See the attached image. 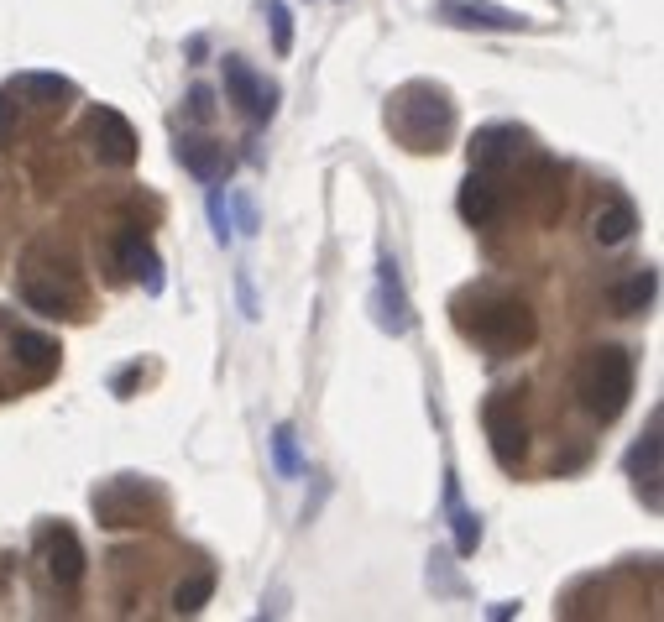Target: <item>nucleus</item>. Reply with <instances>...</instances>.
I'll use <instances>...</instances> for the list:
<instances>
[{
	"label": "nucleus",
	"instance_id": "1",
	"mask_svg": "<svg viewBox=\"0 0 664 622\" xmlns=\"http://www.w3.org/2000/svg\"><path fill=\"white\" fill-rule=\"evenodd\" d=\"M387 126H393V131H398L414 152H440V147L450 142L455 110H450V100L440 95V89H429V84H408L403 95L393 100V110H387Z\"/></svg>",
	"mask_w": 664,
	"mask_h": 622
},
{
	"label": "nucleus",
	"instance_id": "2",
	"mask_svg": "<svg viewBox=\"0 0 664 622\" xmlns=\"http://www.w3.org/2000/svg\"><path fill=\"white\" fill-rule=\"evenodd\" d=\"M633 398V356L623 345H602V351H591L586 372H581V403L597 424H612L617 413L628 408Z\"/></svg>",
	"mask_w": 664,
	"mask_h": 622
},
{
	"label": "nucleus",
	"instance_id": "3",
	"mask_svg": "<svg viewBox=\"0 0 664 622\" xmlns=\"http://www.w3.org/2000/svg\"><path fill=\"white\" fill-rule=\"evenodd\" d=\"M471 335L487 345V351H497V356H508V351H523V345L534 340V314L518 304V298H497V304L476 319L471 325Z\"/></svg>",
	"mask_w": 664,
	"mask_h": 622
},
{
	"label": "nucleus",
	"instance_id": "4",
	"mask_svg": "<svg viewBox=\"0 0 664 622\" xmlns=\"http://www.w3.org/2000/svg\"><path fill=\"white\" fill-rule=\"evenodd\" d=\"M487 440H492V455H497L502 471L523 466V455H529V434H523V419H518L513 398H492L487 403Z\"/></svg>",
	"mask_w": 664,
	"mask_h": 622
},
{
	"label": "nucleus",
	"instance_id": "5",
	"mask_svg": "<svg viewBox=\"0 0 664 622\" xmlns=\"http://www.w3.org/2000/svg\"><path fill=\"white\" fill-rule=\"evenodd\" d=\"M225 95H231V105L241 115H251V121H272V110H278V84L257 79L241 58H225Z\"/></svg>",
	"mask_w": 664,
	"mask_h": 622
},
{
	"label": "nucleus",
	"instance_id": "6",
	"mask_svg": "<svg viewBox=\"0 0 664 622\" xmlns=\"http://www.w3.org/2000/svg\"><path fill=\"white\" fill-rule=\"evenodd\" d=\"M89 136H95L100 163H110V168H131L136 163V131H131V121L121 110L95 105V115H89Z\"/></svg>",
	"mask_w": 664,
	"mask_h": 622
},
{
	"label": "nucleus",
	"instance_id": "7",
	"mask_svg": "<svg viewBox=\"0 0 664 622\" xmlns=\"http://www.w3.org/2000/svg\"><path fill=\"white\" fill-rule=\"evenodd\" d=\"M440 21H450V27H471V32H518V27H529L518 11L492 6V0H445Z\"/></svg>",
	"mask_w": 664,
	"mask_h": 622
},
{
	"label": "nucleus",
	"instance_id": "8",
	"mask_svg": "<svg viewBox=\"0 0 664 622\" xmlns=\"http://www.w3.org/2000/svg\"><path fill=\"white\" fill-rule=\"evenodd\" d=\"M382 283L372 293V314H377V330L387 335H408L414 330V309H408V298H403V283H398V262L393 257H382Z\"/></svg>",
	"mask_w": 664,
	"mask_h": 622
},
{
	"label": "nucleus",
	"instance_id": "9",
	"mask_svg": "<svg viewBox=\"0 0 664 622\" xmlns=\"http://www.w3.org/2000/svg\"><path fill=\"white\" fill-rule=\"evenodd\" d=\"M116 257H121L126 278H136L147 293H163V257H157V246L142 236V230H126L116 241Z\"/></svg>",
	"mask_w": 664,
	"mask_h": 622
},
{
	"label": "nucleus",
	"instance_id": "10",
	"mask_svg": "<svg viewBox=\"0 0 664 622\" xmlns=\"http://www.w3.org/2000/svg\"><path fill=\"white\" fill-rule=\"evenodd\" d=\"M178 163L189 168L199 183H225V173H231V152H225L220 142H204V136H183Z\"/></svg>",
	"mask_w": 664,
	"mask_h": 622
},
{
	"label": "nucleus",
	"instance_id": "11",
	"mask_svg": "<svg viewBox=\"0 0 664 622\" xmlns=\"http://www.w3.org/2000/svg\"><path fill=\"white\" fill-rule=\"evenodd\" d=\"M659 413H654V424H649V434H644V445H633V455H628V476L638 481V492L649 497V508L659 513Z\"/></svg>",
	"mask_w": 664,
	"mask_h": 622
},
{
	"label": "nucleus",
	"instance_id": "12",
	"mask_svg": "<svg viewBox=\"0 0 664 622\" xmlns=\"http://www.w3.org/2000/svg\"><path fill=\"white\" fill-rule=\"evenodd\" d=\"M48 570L58 586H79L84 581V544L74 539V528H53L48 534Z\"/></svg>",
	"mask_w": 664,
	"mask_h": 622
},
{
	"label": "nucleus",
	"instance_id": "13",
	"mask_svg": "<svg viewBox=\"0 0 664 622\" xmlns=\"http://www.w3.org/2000/svg\"><path fill=\"white\" fill-rule=\"evenodd\" d=\"M11 356H16V366H27L32 377H48L53 366H58V340L32 335V330H16L11 335Z\"/></svg>",
	"mask_w": 664,
	"mask_h": 622
},
{
	"label": "nucleus",
	"instance_id": "14",
	"mask_svg": "<svg viewBox=\"0 0 664 622\" xmlns=\"http://www.w3.org/2000/svg\"><path fill=\"white\" fill-rule=\"evenodd\" d=\"M461 220L466 225H492L497 220V183L487 173H471L461 183Z\"/></svg>",
	"mask_w": 664,
	"mask_h": 622
},
{
	"label": "nucleus",
	"instance_id": "15",
	"mask_svg": "<svg viewBox=\"0 0 664 622\" xmlns=\"http://www.w3.org/2000/svg\"><path fill=\"white\" fill-rule=\"evenodd\" d=\"M11 95H27L37 105H58V100H74V79H63V74H16Z\"/></svg>",
	"mask_w": 664,
	"mask_h": 622
},
{
	"label": "nucleus",
	"instance_id": "16",
	"mask_svg": "<svg viewBox=\"0 0 664 622\" xmlns=\"http://www.w3.org/2000/svg\"><path fill=\"white\" fill-rule=\"evenodd\" d=\"M638 230V215H633V204L628 199H612L607 210L597 215V225H591V236H597L602 246H623L628 236Z\"/></svg>",
	"mask_w": 664,
	"mask_h": 622
},
{
	"label": "nucleus",
	"instance_id": "17",
	"mask_svg": "<svg viewBox=\"0 0 664 622\" xmlns=\"http://www.w3.org/2000/svg\"><path fill=\"white\" fill-rule=\"evenodd\" d=\"M654 293H659V272L644 267V272H633V278L612 293V309H617V314H644V309L654 304Z\"/></svg>",
	"mask_w": 664,
	"mask_h": 622
},
{
	"label": "nucleus",
	"instance_id": "18",
	"mask_svg": "<svg viewBox=\"0 0 664 622\" xmlns=\"http://www.w3.org/2000/svg\"><path fill=\"white\" fill-rule=\"evenodd\" d=\"M445 508H450V523H455V549H461V555H476V544H482V518L455 502V481L445 487Z\"/></svg>",
	"mask_w": 664,
	"mask_h": 622
},
{
	"label": "nucleus",
	"instance_id": "19",
	"mask_svg": "<svg viewBox=\"0 0 664 622\" xmlns=\"http://www.w3.org/2000/svg\"><path fill=\"white\" fill-rule=\"evenodd\" d=\"M210 596H215V575H210V570H204V575H189V581L173 591V612H178V617H194V612H204V602H210Z\"/></svg>",
	"mask_w": 664,
	"mask_h": 622
},
{
	"label": "nucleus",
	"instance_id": "20",
	"mask_svg": "<svg viewBox=\"0 0 664 622\" xmlns=\"http://www.w3.org/2000/svg\"><path fill=\"white\" fill-rule=\"evenodd\" d=\"M518 142H523L518 131H508V126H492V131H476L471 152H476V163H502V157H508Z\"/></svg>",
	"mask_w": 664,
	"mask_h": 622
},
{
	"label": "nucleus",
	"instance_id": "21",
	"mask_svg": "<svg viewBox=\"0 0 664 622\" xmlns=\"http://www.w3.org/2000/svg\"><path fill=\"white\" fill-rule=\"evenodd\" d=\"M272 460H278L283 476H299V471H304V466H299V445H293V429H288V424L272 434Z\"/></svg>",
	"mask_w": 664,
	"mask_h": 622
},
{
	"label": "nucleus",
	"instance_id": "22",
	"mask_svg": "<svg viewBox=\"0 0 664 622\" xmlns=\"http://www.w3.org/2000/svg\"><path fill=\"white\" fill-rule=\"evenodd\" d=\"M267 16H272V48H278V58L293 53V16H288V6H283V0H272Z\"/></svg>",
	"mask_w": 664,
	"mask_h": 622
},
{
	"label": "nucleus",
	"instance_id": "23",
	"mask_svg": "<svg viewBox=\"0 0 664 622\" xmlns=\"http://www.w3.org/2000/svg\"><path fill=\"white\" fill-rule=\"evenodd\" d=\"M189 115H194V121H210V115H215V89L210 84L189 89Z\"/></svg>",
	"mask_w": 664,
	"mask_h": 622
},
{
	"label": "nucleus",
	"instance_id": "24",
	"mask_svg": "<svg viewBox=\"0 0 664 622\" xmlns=\"http://www.w3.org/2000/svg\"><path fill=\"white\" fill-rule=\"evenodd\" d=\"M11 136V105H6V95H0V142Z\"/></svg>",
	"mask_w": 664,
	"mask_h": 622
}]
</instances>
